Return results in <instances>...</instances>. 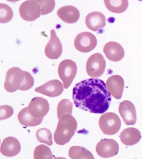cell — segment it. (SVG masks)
<instances>
[{
    "label": "cell",
    "instance_id": "16",
    "mask_svg": "<svg viewBox=\"0 0 142 159\" xmlns=\"http://www.w3.org/2000/svg\"><path fill=\"white\" fill-rule=\"evenodd\" d=\"M21 150L20 143L14 137H7L3 140L1 145V153L8 157H12L17 155Z\"/></svg>",
    "mask_w": 142,
    "mask_h": 159
},
{
    "label": "cell",
    "instance_id": "27",
    "mask_svg": "<svg viewBox=\"0 0 142 159\" xmlns=\"http://www.w3.org/2000/svg\"><path fill=\"white\" fill-rule=\"evenodd\" d=\"M36 2L40 5L41 8V15H44L51 13L53 11L55 7V2L53 0L50 1H37Z\"/></svg>",
    "mask_w": 142,
    "mask_h": 159
},
{
    "label": "cell",
    "instance_id": "13",
    "mask_svg": "<svg viewBox=\"0 0 142 159\" xmlns=\"http://www.w3.org/2000/svg\"><path fill=\"white\" fill-rule=\"evenodd\" d=\"M119 112L127 125H134L137 121L136 112L134 104L131 101H125L120 104Z\"/></svg>",
    "mask_w": 142,
    "mask_h": 159
},
{
    "label": "cell",
    "instance_id": "25",
    "mask_svg": "<svg viewBox=\"0 0 142 159\" xmlns=\"http://www.w3.org/2000/svg\"><path fill=\"white\" fill-rule=\"evenodd\" d=\"M34 157V159H53V155L49 148L45 145H40L35 148Z\"/></svg>",
    "mask_w": 142,
    "mask_h": 159
},
{
    "label": "cell",
    "instance_id": "10",
    "mask_svg": "<svg viewBox=\"0 0 142 159\" xmlns=\"http://www.w3.org/2000/svg\"><path fill=\"white\" fill-rule=\"evenodd\" d=\"M28 108L33 117L37 118H42L48 113L49 104L44 98L37 97L34 98L30 101Z\"/></svg>",
    "mask_w": 142,
    "mask_h": 159
},
{
    "label": "cell",
    "instance_id": "9",
    "mask_svg": "<svg viewBox=\"0 0 142 159\" xmlns=\"http://www.w3.org/2000/svg\"><path fill=\"white\" fill-rule=\"evenodd\" d=\"M119 146L113 139H104L100 140L96 147V152L101 157L108 158L112 157L118 153Z\"/></svg>",
    "mask_w": 142,
    "mask_h": 159
},
{
    "label": "cell",
    "instance_id": "5",
    "mask_svg": "<svg viewBox=\"0 0 142 159\" xmlns=\"http://www.w3.org/2000/svg\"><path fill=\"white\" fill-rule=\"evenodd\" d=\"M77 72L76 64L71 60H64L60 63L58 68V75L63 82L65 89H68L70 86Z\"/></svg>",
    "mask_w": 142,
    "mask_h": 159
},
{
    "label": "cell",
    "instance_id": "3",
    "mask_svg": "<svg viewBox=\"0 0 142 159\" xmlns=\"http://www.w3.org/2000/svg\"><path fill=\"white\" fill-rule=\"evenodd\" d=\"M25 79L24 71L18 67L10 68L6 74L4 87L9 93H13L22 88Z\"/></svg>",
    "mask_w": 142,
    "mask_h": 159
},
{
    "label": "cell",
    "instance_id": "4",
    "mask_svg": "<svg viewBox=\"0 0 142 159\" xmlns=\"http://www.w3.org/2000/svg\"><path fill=\"white\" fill-rule=\"evenodd\" d=\"M99 125L103 133L106 135L116 134L121 128V120L116 114L109 112L104 114L100 117Z\"/></svg>",
    "mask_w": 142,
    "mask_h": 159
},
{
    "label": "cell",
    "instance_id": "29",
    "mask_svg": "<svg viewBox=\"0 0 142 159\" xmlns=\"http://www.w3.org/2000/svg\"><path fill=\"white\" fill-rule=\"evenodd\" d=\"M53 159H67L66 158L63 157H55Z\"/></svg>",
    "mask_w": 142,
    "mask_h": 159
},
{
    "label": "cell",
    "instance_id": "19",
    "mask_svg": "<svg viewBox=\"0 0 142 159\" xmlns=\"http://www.w3.org/2000/svg\"><path fill=\"white\" fill-rule=\"evenodd\" d=\"M141 137L140 131L134 128H126L120 134L121 141L127 146H132L138 143Z\"/></svg>",
    "mask_w": 142,
    "mask_h": 159
},
{
    "label": "cell",
    "instance_id": "24",
    "mask_svg": "<svg viewBox=\"0 0 142 159\" xmlns=\"http://www.w3.org/2000/svg\"><path fill=\"white\" fill-rule=\"evenodd\" d=\"M36 137L38 141L40 143L51 146L53 144V136L49 129L42 128L38 129L36 132Z\"/></svg>",
    "mask_w": 142,
    "mask_h": 159
},
{
    "label": "cell",
    "instance_id": "2",
    "mask_svg": "<svg viewBox=\"0 0 142 159\" xmlns=\"http://www.w3.org/2000/svg\"><path fill=\"white\" fill-rule=\"evenodd\" d=\"M77 128V122L72 115H66L59 120L54 134L56 144L63 145L68 143L74 135Z\"/></svg>",
    "mask_w": 142,
    "mask_h": 159
},
{
    "label": "cell",
    "instance_id": "28",
    "mask_svg": "<svg viewBox=\"0 0 142 159\" xmlns=\"http://www.w3.org/2000/svg\"><path fill=\"white\" fill-rule=\"evenodd\" d=\"M14 111L11 106L3 105L0 107V120L7 119L13 115Z\"/></svg>",
    "mask_w": 142,
    "mask_h": 159
},
{
    "label": "cell",
    "instance_id": "1",
    "mask_svg": "<svg viewBox=\"0 0 142 159\" xmlns=\"http://www.w3.org/2000/svg\"><path fill=\"white\" fill-rule=\"evenodd\" d=\"M73 99L77 108L91 113L103 114L109 108L112 98L103 80L90 78L75 85Z\"/></svg>",
    "mask_w": 142,
    "mask_h": 159
},
{
    "label": "cell",
    "instance_id": "8",
    "mask_svg": "<svg viewBox=\"0 0 142 159\" xmlns=\"http://www.w3.org/2000/svg\"><path fill=\"white\" fill-rule=\"evenodd\" d=\"M20 15L27 21H33L41 15V8L36 0H28L23 2L19 8Z\"/></svg>",
    "mask_w": 142,
    "mask_h": 159
},
{
    "label": "cell",
    "instance_id": "12",
    "mask_svg": "<svg viewBox=\"0 0 142 159\" xmlns=\"http://www.w3.org/2000/svg\"><path fill=\"white\" fill-rule=\"evenodd\" d=\"M63 86L61 82L57 80H53L35 88V92L51 98L59 96L63 91Z\"/></svg>",
    "mask_w": 142,
    "mask_h": 159
},
{
    "label": "cell",
    "instance_id": "7",
    "mask_svg": "<svg viewBox=\"0 0 142 159\" xmlns=\"http://www.w3.org/2000/svg\"><path fill=\"white\" fill-rule=\"evenodd\" d=\"M97 44V40L94 34L89 32L80 33L75 39L74 45L78 51L89 52L94 50Z\"/></svg>",
    "mask_w": 142,
    "mask_h": 159
},
{
    "label": "cell",
    "instance_id": "17",
    "mask_svg": "<svg viewBox=\"0 0 142 159\" xmlns=\"http://www.w3.org/2000/svg\"><path fill=\"white\" fill-rule=\"evenodd\" d=\"M85 23L90 30L97 31L106 26V17L100 12H91L85 17Z\"/></svg>",
    "mask_w": 142,
    "mask_h": 159
},
{
    "label": "cell",
    "instance_id": "30",
    "mask_svg": "<svg viewBox=\"0 0 142 159\" xmlns=\"http://www.w3.org/2000/svg\"></svg>",
    "mask_w": 142,
    "mask_h": 159
},
{
    "label": "cell",
    "instance_id": "20",
    "mask_svg": "<svg viewBox=\"0 0 142 159\" xmlns=\"http://www.w3.org/2000/svg\"><path fill=\"white\" fill-rule=\"evenodd\" d=\"M18 121L22 125L28 127H34L41 124L43 117L37 118L33 117L29 112L28 107L23 109L18 115Z\"/></svg>",
    "mask_w": 142,
    "mask_h": 159
},
{
    "label": "cell",
    "instance_id": "15",
    "mask_svg": "<svg viewBox=\"0 0 142 159\" xmlns=\"http://www.w3.org/2000/svg\"><path fill=\"white\" fill-rule=\"evenodd\" d=\"M103 52L106 57L110 61L118 62L124 57V49L119 43L114 41L107 43L103 48Z\"/></svg>",
    "mask_w": 142,
    "mask_h": 159
},
{
    "label": "cell",
    "instance_id": "18",
    "mask_svg": "<svg viewBox=\"0 0 142 159\" xmlns=\"http://www.w3.org/2000/svg\"><path fill=\"white\" fill-rule=\"evenodd\" d=\"M57 14L63 22L69 24L77 22L80 16L79 10L72 6H66L60 8Z\"/></svg>",
    "mask_w": 142,
    "mask_h": 159
},
{
    "label": "cell",
    "instance_id": "22",
    "mask_svg": "<svg viewBox=\"0 0 142 159\" xmlns=\"http://www.w3.org/2000/svg\"><path fill=\"white\" fill-rule=\"evenodd\" d=\"M104 2L106 8L114 13H123L126 10L128 6L127 0H105Z\"/></svg>",
    "mask_w": 142,
    "mask_h": 159
},
{
    "label": "cell",
    "instance_id": "23",
    "mask_svg": "<svg viewBox=\"0 0 142 159\" xmlns=\"http://www.w3.org/2000/svg\"><path fill=\"white\" fill-rule=\"evenodd\" d=\"M73 104L69 100L63 99L58 103L57 107V116L58 120L66 115H72Z\"/></svg>",
    "mask_w": 142,
    "mask_h": 159
},
{
    "label": "cell",
    "instance_id": "6",
    "mask_svg": "<svg viewBox=\"0 0 142 159\" xmlns=\"http://www.w3.org/2000/svg\"><path fill=\"white\" fill-rule=\"evenodd\" d=\"M106 62L103 56L100 53L91 55L87 61V73L91 78H99L104 73Z\"/></svg>",
    "mask_w": 142,
    "mask_h": 159
},
{
    "label": "cell",
    "instance_id": "14",
    "mask_svg": "<svg viewBox=\"0 0 142 159\" xmlns=\"http://www.w3.org/2000/svg\"><path fill=\"white\" fill-rule=\"evenodd\" d=\"M106 85L108 90L115 98H121L124 88V80L122 77L117 75L111 76L107 79Z\"/></svg>",
    "mask_w": 142,
    "mask_h": 159
},
{
    "label": "cell",
    "instance_id": "26",
    "mask_svg": "<svg viewBox=\"0 0 142 159\" xmlns=\"http://www.w3.org/2000/svg\"><path fill=\"white\" fill-rule=\"evenodd\" d=\"M13 11L8 5L0 3V23L5 24L10 21L13 18Z\"/></svg>",
    "mask_w": 142,
    "mask_h": 159
},
{
    "label": "cell",
    "instance_id": "11",
    "mask_svg": "<svg viewBox=\"0 0 142 159\" xmlns=\"http://www.w3.org/2000/svg\"><path fill=\"white\" fill-rule=\"evenodd\" d=\"M63 47L53 29L51 30V38L45 48V53L48 58L57 59L62 54Z\"/></svg>",
    "mask_w": 142,
    "mask_h": 159
},
{
    "label": "cell",
    "instance_id": "21",
    "mask_svg": "<svg viewBox=\"0 0 142 159\" xmlns=\"http://www.w3.org/2000/svg\"><path fill=\"white\" fill-rule=\"evenodd\" d=\"M68 155L72 159H95L90 151L81 146H72L69 149Z\"/></svg>",
    "mask_w": 142,
    "mask_h": 159
}]
</instances>
